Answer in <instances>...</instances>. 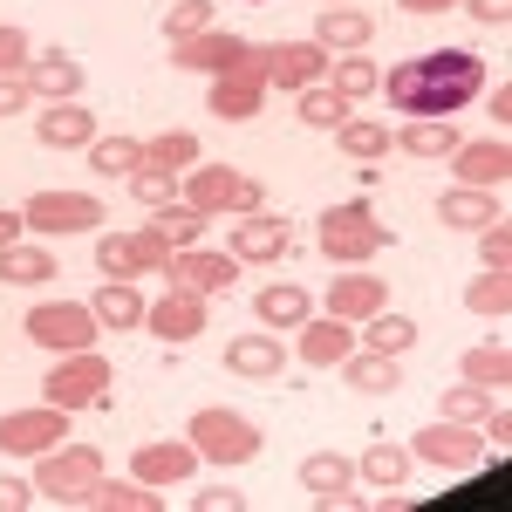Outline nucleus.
I'll list each match as a JSON object with an SVG mask.
<instances>
[{
	"mask_svg": "<svg viewBox=\"0 0 512 512\" xmlns=\"http://www.w3.org/2000/svg\"><path fill=\"white\" fill-rule=\"evenodd\" d=\"M478 89H485V62L472 48H431V55H410V62H396L383 76V96L403 117H451Z\"/></svg>",
	"mask_w": 512,
	"mask_h": 512,
	"instance_id": "nucleus-1",
	"label": "nucleus"
},
{
	"mask_svg": "<svg viewBox=\"0 0 512 512\" xmlns=\"http://www.w3.org/2000/svg\"><path fill=\"white\" fill-rule=\"evenodd\" d=\"M185 437H192L198 465H219V472H233V465H253L260 451H267V437H260V424L253 417H239V410H192V424H185Z\"/></svg>",
	"mask_w": 512,
	"mask_h": 512,
	"instance_id": "nucleus-2",
	"label": "nucleus"
},
{
	"mask_svg": "<svg viewBox=\"0 0 512 512\" xmlns=\"http://www.w3.org/2000/svg\"><path fill=\"white\" fill-rule=\"evenodd\" d=\"M315 239H321V260H335V267H369V260L390 246V226H383L362 198H349V205H328V212H321Z\"/></svg>",
	"mask_w": 512,
	"mask_h": 512,
	"instance_id": "nucleus-3",
	"label": "nucleus"
},
{
	"mask_svg": "<svg viewBox=\"0 0 512 512\" xmlns=\"http://www.w3.org/2000/svg\"><path fill=\"white\" fill-rule=\"evenodd\" d=\"M178 178H185V185H178V198H185V205H198L205 219H212V212L246 219V212H260V205H267L260 178H246V171H233V164H192V171H178Z\"/></svg>",
	"mask_w": 512,
	"mask_h": 512,
	"instance_id": "nucleus-4",
	"label": "nucleus"
},
{
	"mask_svg": "<svg viewBox=\"0 0 512 512\" xmlns=\"http://www.w3.org/2000/svg\"><path fill=\"white\" fill-rule=\"evenodd\" d=\"M110 355L96 349H76V355H55V369H48V383H41V403H55V410H96V403H110Z\"/></svg>",
	"mask_w": 512,
	"mask_h": 512,
	"instance_id": "nucleus-5",
	"label": "nucleus"
},
{
	"mask_svg": "<svg viewBox=\"0 0 512 512\" xmlns=\"http://www.w3.org/2000/svg\"><path fill=\"white\" fill-rule=\"evenodd\" d=\"M96 478H103V451H96V444H55V451L35 458V499H48V506H76Z\"/></svg>",
	"mask_w": 512,
	"mask_h": 512,
	"instance_id": "nucleus-6",
	"label": "nucleus"
},
{
	"mask_svg": "<svg viewBox=\"0 0 512 512\" xmlns=\"http://www.w3.org/2000/svg\"><path fill=\"white\" fill-rule=\"evenodd\" d=\"M96 335H103V321H96L89 301H41V308H28V342L48 355L96 349Z\"/></svg>",
	"mask_w": 512,
	"mask_h": 512,
	"instance_id": "nucleus-7",
	"label": "nucleus"
},
{
	"mask_svg": "<svg viewBox=\"0 0 512 512\" xmlns=\"http://www.w3.org/2000/svg\"><path fill=\"white\" fill-rule=\"evenodd\" d=\"M21 219H28V233L62 239V233H96V226L110 219V205L96 192H35L21 205Z\"/></svg>",
	"mask_w": 512,
	"mask_h": 512,
	"instance_id": "nucleus-8",
	"label": "nucleus"
},
{
	"mask_svg": "<svg viewBox=\"0 0 512 512\" xmlns=\"http://www.w3.org/2000/svg\"><path fill=\"white\" fill-rule=\"evenodd\" d=\"M410 458L417 465H431V472H478L485 465V437H478V424H424V431L410 437Z\"/></svg>",
	"mask_w": 512,
	"mask_h": 512,
	"instance_id": "nucleus-9",
	"label": "nucleus"
},
{
	"mask_svg": "<svg viewBox=\"0 0 512 512\" xmlns=\"http://www.w3.org/2000/svg\"><path fill=\"white\" fill-rule=\"evenodd\" d=\"M55 444H69V410H55V403L0 410V451H7V458H41V451H55Z\"/></svg>",
	"mask_w": 512,
	"mask_h": 512,
	"instance_id": "nucleus-10",
	"label": "nucleus"
},
{
	"mask_svg": "<svg viewBox=\"0 0 512 512\" xmlns=\"http://www.w3.org/2000/svg\"><path fill=\"white\" fill-rule=\"evenodd\" d=\"M260 48L246 35H233V28H205V35L192 41H171V62L178 69H192V76H226V69H246Z\"/></svg>",
	"mask_w": 512,
	"mask_h": 512,
	"instance_id": "nucleus-11",
	"label": "nucleus"
},
{
	"mask_svg": "<svg viewBox=\"0 0 512 512\" xmlns=\"http://www.w3.org/2000/svg\"><path fill=\"white\" fill-rule=\"evenodd\" d=\"M164 287H185V294H233L239 287V260L233 253H212V246H185V253H171V267H164Z\"/></svg>",
	"mask_w": 512,
	"mask_h": 512,
	"instance_id": "nucleus-12",
	"label": "nucleus"
},
{
	"mask_svg": "<svg viewBox=\"0 0 512 512\" xmlns=\"http://www.w3.org/2000/svg\"><path fill=\"white\" fill-rule=\"evenodd\" d=\"M328 48L321 41H274V48H260V76H267V89H308V82H321L328 76Z\"/></svg>",
	"mask_w": 512,
	"mask_h": 512,
	"instance_id": "nucleus-13",
	"label": "nucleus"
},
{
	"mask_svg": "<svg viewBox=\"0 0 512 512\" xmlns=\"http://www.w3.org/2000/svg\"><path fill=\"white\" fill-rule=\"evenodd\" d=\"M226 253H233L239 267H274V260L294 253V226L260 205V212H246V219L233 226V246H226Z\"/></svg>",
	"mask_w": 512,
	"mask_h": 512,
	"instance_id": "nucleus-14",
	"label": "nucleus"
},
{
	"mask_svg": "<svg viewBox=\"0 0 512 512\" xmlns=\"http://www.w3.org/2000/svg\"><path fill=\"white\" fill-rule=\"evenodd\" d=\"M144 328L171 342V349H185L205 335V294H185V287H164L158 301H144Z\"/></svg>",
	"mask_w": 512,
	"mask_h": 512,
	"instance_id": "nucleus-15",
	"label": "nucleus"
},
{
	"mask_svg": "<svg viewBox=\"0 0 512 512\" xmlns=\"http://www.w3.org/2000/svg\"><path fill=\"white\" fill-rule=\"evenodd\" d=\"M260 103H267V76H260V55L246 62V69H226V76H212V96H205V110L219 123H246L260 117Z\"/></svg>",
	"mask_w": 512,
	"mask_h": 512,
	"instance_id": "nucleus-16",
	"label": "nucleus"
},
{
	"mask_svg": "<svg viewBox=\"0 0 512 512\" xmlns=\"http://www.w3.org/2000/svg\"><path fill=\"white\" fill-rule=\"evenodd\" d=\"M451 171H458V185H472V192H506V178H512L506 130H492V137H478V144H458V151H451Z\"/></svg>",
	"mask_w": 512,
	"mask_h": 512,
	"instance_id": "nucleus-17",
	"label": "nucleus"
},
{
	"mask_svg": "<svg viewBox=\"0 0 512 512\" xmlns=\"http://www.w3.org/2000/svg\"><path fill=\"white\" fill-rule=\"evenodd\" d=\"M226 369H233L239 383H280L287 376V349H280L274 328H246L226 342Z\"/></svg>",
	"mask_w": 512,
	"mask_h": 512,
	"instance_id": "nucleus-18",
	"label": "nucleus"
},
{
	"mask_svg": "<svg viewBox=\"0 0 512 512\" xmlns=\"http://www.w3.org/2000/svg\"><path fill=\"white\" fill-rule=\"evenodd\" d=\"M192 472H198L192 437H158V444H137V458H130V478H144V485H185Z\"/></svg>",
	"mask_w": 512,
	"mask_h": 512,
	"instance_id": "nucleus-19",
	"label": "nucleus"
},
{
	"mask_svg": "<svg viewBox=\"0 0 512 512\" xmlns=\"http://www.w3.org/2000/svg\"><path fill=\"white\" fill-rule=\"evenodd\" d=\"M376 308H390V280L383 274H335L328 280V315L335 321H355L362 328Z\"/></svg>",
	"mask_w": 512,
	"mask_h": 512,
	"instance_id": "nucleus-20",
	"label": "nucleus"
},
{
	"mask_svg": "<svg viewBox=\"0 0 512 512\" xmlns=\"http://www.w3.org/2000/svg\"><path fill=\"white\" fill-rule=\"evenodd\" d=\"M35 137L48 151H89L96 144V110H82L76 96L69 103H48V110H35Z\"/></svg>",
	"mask_w": 512,
	"mask_h": 512,
	"instance_id": "nucleus-21",
	"label": "nucleus"
},
{
	"mask_svg": "<svg viewBox=\"0 0 512 512\" xmlns=\"http://www.w3.org/2000/svg\"><path fill=\"white\" fill-rule=\"evenodd\" d=\"M355 465L342 451H315V458H301V492L315 499V506H355Z\"/></svg>",
	"mask_w": 512,
	"mask_h": 512,
	"instance_id": "nucleus-22",
	"label": "nucleus"
},
{
	"mask_svg": "<svg viewBox=\"0 0 512 512\" xmlns=\"http://www.w3.org/2000/svg\"><path fill=\"white\" fill-rule=\"evenodd\" d=\"M308 41H321L328 55H362L369 41H376V21L362 14V7H321L315 14V35Z\"/></svg>",
	"mask_w": 512,
	"mask_h": 512,
	"instance_id": "nucleus-23",
	"label": "nucleus"
},
{
	"mask_svg": "<svg viewBox=\"0 0 512 512\" xmlns=\"http://www.w3.org/2000/svg\"><path fill=\"white\" fill-rule=\"evenodd\" d=\"M355 349V321H301V342H294V355H301V362H308V369H342V355Z\"/></svg>",
	"mask_w": 512,
	"mask_h": 512,
	"instance_id": "nucleus-24",
	"label": "nucleus"
},
{
	"mask_svg": "<svg viewBox=\"0 0 512 512\" xmlns=\"http://www.w3.org/2000/svg\"><path fill=\"white\" fill-rule=\"evenodd\" d=\"M28 89H35L41 103H69V96H82V62L76 55H62V48H48V55H28Z\"/></svg>",
	"mask_w": 512,
	"mask_h": 512,
	"instance_id": "nucleus-25",
	"label": "nucleus"
},
{
	"mask_svg": "<svg viewBox=\"0 0 512 512\" xmlns=\"http://www.w3.org/2000/svg\"><path fill=\"white\" fill-rule=\"evenodd\" d=\"M390 144H396V151H410V158H424V164H437V158H451L465 137H458V123H451V117H410Z\"/></svg>",
	"mask_w": 512,
	"mask_h": 512,
	"instance_id": "nucleus-26",
	"label": "nucleus"
},
{
	"mask_svg": "<svg viewBox=\"0 0 512 512\" xmlns=\"http://www.w3.org/2000/svg\"><path fill=\"white\" fill-rule=\"evenodd\" d=\"M76 506H96V512H164V499H158V485H144V478H96Z\"/></svg>",
	"mask_w": 512,
	"mask_h": 512,
	"instance_id": "nucleus-27",
	"label": "nucleus"
},
{
	"mask_svg": "<svg viewBox=\"0 0 512 512\" xmlns=\"http://www.w3.org/2000/svg\"><path fill=\"white\" fill-rule=\"evenodd\" d=\"M253 315H260V328H301V321L315 315V294L301 280H274V287H260Z\"/></svg>",
	"mask_w": 512,
	"mask_h": 512,
	"instance_id": "nucleus-28",
	"label": "nucleus"
},
{
	"mask_svg": "<svg viewBox=\"0 0 512 512\" xmlns=\"http://www.w3.org/2000/svg\"><path fill=\"white\" fill-rule=\"evenodd\" d=\"M342 383L362 396H390L403 383V369H396V355H376V349H349L342 355Z\"/></svg>",
	"mask_w": 512,
	"mask_h": 512,
	"instance_id": "nucleus-29",
	"label": "nucleus"
},
{
	"mask_svg": "<svg viewBox=\"0 0 512 512\" xmlns=\"http://www.w3.org/2000/svg\"><path fill=\"white\" fill-rule=\"evenodd\" d=\"M410 465H417V458H410V444H390V437H376V444L355 458V478H369L376 492H396V485L410 478Z\"/></svg>",
	"mask_w": 512,
	"mask_h": 512,
	"instance_id": "nucleus-30",
	"label": "nucleus"
},
{
	"mask_svg": "<svg viewBox=\"0 0 512 512\" xmlns=\"http://www.w3.org/2000/svg\"><path fill=\"white\" fill-rule=\"evenodd\" d=\"M437 219H444V226L478 233V226H492V219H506V212H499V192H472V185H458V192L437 198Z\"/></svg>",
	"mask_w": 512,
	"mask_h": 512,
	"instance_id": "nucleus-31",
	"label": "nucleus"
},
{
	"mask_svg": "<svg viewBox=\"0 0 512 512\" xmlns=\"http://www.w3.org/2000/svg\"><path fill=\"white\" fill-rule=\"evenodd\" d=\"M458 376H465V383H478V390H492V396H506V383H512V349H506V342H478V349H465Z\"/></svg>",
	"mask_w": 512,
	"mask_h": 512,
	"instance_id": "nucleus-32",
	"label": "nucleus"
},
{
	"mask_svg": "<svg viewBox=\"0 0 512 512\" xmlns=\"http://www.w3.org/2000/svg\"><path fill=\"white\" fill-rule=\"evenodd\" d=\"M89 308H96L103 328H144V294H137V280H103Z\"/></svg>",
	"mask_w": 512,
	"mask_h": 512,
	"instance_id": "nucleus-33",
	"label": "nucleus"
},
{
	"mask_svg": "<svg viewBox=\"0 0 512 512\" xmlns=\"http://www.w3.org/2000/svg\"><path fill=\"white\" fill-rule=\"evenodd\" d=\"M151 233H158L171 253H185V246H198V239H205V212H198V205H185V198H171V205H158V212H151Z\"/></svg>",
	"mask_w": 512,
	"mask_h": 512,
	"instance_id": "nucleus-34",
	"label": "nucleus"
},
{
	"mask_svg": "<svg viewBox=\"0 0 512 512\" xmlns=\"http://www.w3.org/2000/svg\"><path fill=\"white\" fill-rule=\"evenodd\" d=\"M362 349H376V355H410V349H417V321L396 315V308H376V315L362 321Z\"/></svg>",
	"mask_w": 512,
	"mask_h": 512,
	"instance_id": "nucleus-35",
	"label": "nucleus"
},
{
	"mask_svg": "<svg viewBox=\"0 0 512 512\" xmlns=\"http://www.w3.org/2000/svg\"><path fill=\"white\" fill-rule=\"evenodd\" d=\"M328 89H335L342 103H369V96L383 89V69H376L369 55H335V69H328Z\"/></svg>",
	"mask_w": 512,
	"mask_h": 512,
	"instance_id": "nucleus-36",
	"label": "nucleus"
},
{
	"mask_svg": "<svg viewBox=\"0 0 512 512\" xmlns=\"http://www.w3.org/2000/svg\"><path fill=\"white\" fill-rule=\"evenodd\" d=\"M82 158H89L96 178H130V171L144 164V137H123V130H117V137H96Z\"/></svg>",
	"mask_w": 512,
	"mask_h": 512,
	"instance_id": "nucleus-37",
	"label": "nucleus"
},
{
	"mask_svg": "<svg viewBox=\"0 0 512 512\" xmlns=\"http://www.w3.org/2000/svg\"><path fill=\"white\" fill-rule=\"evenodd\" d=\"M48 274H62L48 246H28V239L0 246V280H14V287H35V280H48Z\"/></svg>",
	"mask_w": 512,
	"mask_h": 512,
	"instance_id": "nucleus-38",
	"label": "nucleus"
},
{
	"mask_svg": "<svg viewBox=\"0 0 512 512\" xmlns=\"http://www.w3.org/2000/svg\"><path fill=\"white\" fill-rule=\"evenodd\" d=\"M465 308L485 315V321H506V308H512V267H485V274H472Z\"/></svg>",
	"mask_w": 512,
	"mask_h": 512,
	"instance_id": "nucleus-39",
	"label": "nucleus"
},
{
	"mask_svg": "<svg viewBox=\"0 0 512 512\" xmlns=\"http://www.w3.org/2000/svg\"><path fill=\"white\" fill-rule=\"evenodd\" d=\"M198 158H205L198 130H158V137L144 144V164H158V171H192Z\"/></svg>",
	"mask_w": 512,
	"mask_h": 512,
	"instance_id": "nucleus-40",
	"label": "nucleus"
},
{
	"mask_svg": "<svg viewBox=\"0 0 512 512\" xmlns=\"http://www.w3.org/2000/svg\"><path fill=\"white\" fill-rule=\"evenodd\" d=\"M335 144H342V158H355V164H376L383 151H396L390 130H383V123H369V117H349L342 130H335Z\"/></svg>",
	"mask_w": 512,
	"mask_h": 512,
	"instance_id": "nucleus-41",
	"label": "nucleus"
},
{
	"mask_svg": "<svg viewBox=\"0 0 512 512\" xmlns=\"http://www.w3.org/2000/svg\"><path fill=\"white\" fill-rule=\"evenodd\" d=\"M349 110H355V103H342V96H335L328 82H308V89H301V110H294V117L308 123V130H342V123H349Z\"/></svg>",
	"mask_w": 512,
	"mask_h": 512,
	"instance_id": "nucleus-42",
	"label": "nucleus"
},
{
	"mask_svg": "<svg viewBox=\"0 0 512 512\" xmlns=\"http://www.w3.org/2000/svg\"><path fill=\"white\" fill-rule=\"evenodd\" d=\"M96 274L103 280H137V233H96Z\"/></svg>",
	"mask_w": 512,
	"mask_h": 512,
	"instance_id": "nucleus-43",
	"label": "nucleus"
},
{
	"mask_svg": "<svg viewBox=\"0 0 512 512\" xmlns=\"http://www.w3.org/2000/svg\"><path fill=\"white\" fill-rule=\"evenodd\" d=\"M205 28H219V7H212V0H171V7H164V35L171 41H192V35H205Z\"/></svg>",
	"mask_w": 512,
	"mask_h": 512,
	"instance_id": "nucleus-44",
	"label": "nucleus"
},
{
	"mask_svg": "<svg viewBox=\"0 0 512 512\" xmlns=\"http://www.w3.org/2000/svg\"><path fill=\"white\" fill-rule=\"evenodd\" d=\"M130 198H137L144 212H158V205H171V198H178V171H158V164H137V171H130Z\"/></svg>",
	"mask_w": 512,
	"mask_h": 512,
	"instance_id": "nucleus-45",
	"label": "nucleus"
},
{
	"mask_svg": "<svg viewBox=\"0 0 512 512\" xmlns=\"http://www.w3.org/2000/svg\"><path fill=\"white\" fill-rule=\"evenodd\" d=\"M485 410H492V390H478V383H451L444 390V417L451 424H478Z\"/></svg>",
	"mask_w": 512,
	"mask_h": 512,
	"instance_id": "nucleus-46",
	"label": "nucleus"
},
{
	"mask_svg": "<svg viewBox=\"0 0 512 512\" xmlns=\"http://www.w3.org/2000/svg\"><path fill=\"white\" fill-rule=\"evenodd\" d=\"M28 55H35V41H28V28L0 21V76H21V69H28Z\"/></svg>",
	"mask_w": 512,
	"mask_h": 512,
	"instance_id": "nucleus-47",
	"label": "nucleus"
},
{
	"mask_svg": "<svg viewBox=\"0 0 512 512\" xmlns=\"http://www.w3.org/2000/svg\"><path fill=\"white\" fill-rule=\"evenodd\" d=\"M478 260H485V267H512V226L506 219L478 226Z\"/></svg>",
	"mask_w": 512,
	"mask_h": 512,
	"instance_id": "nucleus-48",
	"label": "nucleus"
},
{
	"mask_svg": "<svg viewBox=\"0 0 512 512\" xmlns=\"http://www.w3.org/2000/svg\"><path fill=\"white\" fill-rule=\"evenodd\" d=\"M35 506V478H7L0 472V512H28Z\"/></svg>",
	"mask_w": 512,
	"mask_h": 512,
	"instance_id": "nucleus-49",
	"label": "nucleus"
},
{
	"mask_svg": "<svg viewBox=\"0 0 512 512\" xmlns=\"http://www.w3.org/2000/svg\"><path fill=\"white\" fill-rule=\"evenodd\" d=\"M28 103H35V89H28V76H0V117L28 110Z\"/></svg>",
	"mask_w": 512,
	"mask_h": 512,
	"instance_id": "nucleus-50",
	"label": "nucleus"
},
{
	"mask_svg": "<svg viewBox=\"0 0 512 512\" xmlns=\"http://www.w3.org/2000/svg\"><path fill=\"white\" fill-rule=\"evenodd\" d=\"M465 7H472L478 28H506V21H512V0H465Z\"/></svg>",
	"mask_w": 512,
	"mask_h": 512,
	"instance_id": "nucleus-51",
	"label": "nucleus"
},
{
	"mask_svg": "<svg viewBox=\"0 0 512 512\" xmlns=\"http://www.w3.org/2000/svg\"><path fill=\"white\" fill-rule=\"evenodd\" d=\"M192 506H198V512H239V506H246V492H226V485H212V492H198Z\"/></svg>",
	"mask_w": 512,
	"mask_h": 512,
	"instance_id": "nucleus-52",
	"label": "nucleus"
},
{
	"mask_svg": "<svg viewBox=\"0 0 512 512\" xmlns=\"http://www.w3.org/2000/svg\"><path fill=\"white\" fill-rule=\"evenodd\" d=\"M478 424H485L478 437H492V444H506V437H512V410H506V403H492V410H485Z\"/></svg>",
	"mask_w": 512,
	"mask_h": 512,
	"instance_id": "nucleus-53",
	"label": "nucleus"
},
{
	"mask_svg": "<svg viewBox=\"0 0 512 512\" xmlns=\"http://www.w3.org/2000/svg\"><path fill=\"white\" fill-rule=\"evenodd\" d=\"M512 123V82H499V89H492V130H506Z\"/></svg>",
	"mask_w": 512,
	"mask_h": 512,
	"instance_id": "nucleus-54",
	"label": "nucleus"
},
{
	"mask_svg": "<svg viewBox=\"0 0 512 512\" xmlns=\"http://www.w3.org/2000/svg\"><path fill=\"white\" fill-rule=\"evenodd\" d=\"M21 233H28V219H21V212H0V246H14Z\"/></svg>",
	"mask_w": 512,
	"mask_h": 512,
	"instance_id": "nucleus-55",
	"label": "nucleus"
},
{
	"mask_svg": "<svg viewBox=\"0 0 512 512\" xmlns=\"http://www.w3.org/2000/svg\"><path fill=\"white\" fill-rule=\"evenodd\" d=\"M410 14H444V7H458V0H403Z\"/></svg>",
	"mask_w": 512,
	"mask_h": 512,
	"instance_id": "nucleus-56",
	"label": "nucleus"
},
{
	"mask_svg": "<svg viewBox=\"0 0 512 512\" xmlns=\"http://www.w3.org/2000/svg\"><path fill=\"white\" fill-rule=\"evenodd\" d=\"M328 7H349V0H328Z\"/></svg>",
	"mask_w": 512,
	"mask_h": 512,
	"instance_id": "nucleus-57",
	"label": "nucleus"
}]
</instances>
